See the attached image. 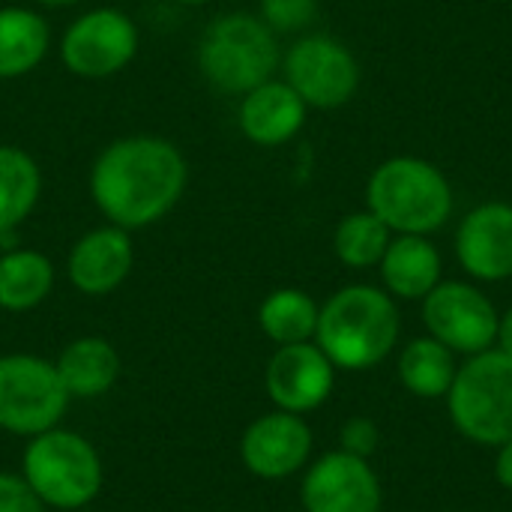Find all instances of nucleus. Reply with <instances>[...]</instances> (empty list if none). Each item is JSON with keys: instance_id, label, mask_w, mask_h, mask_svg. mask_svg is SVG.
<instances>
[{"instance_id": "obj_27", "label": "nucleus", "mask_w": 512, "mask_h": 512, "mask_svg": "<svg viewBox=\"0 0 512 512\" xmlns=\"http://www.w3.org/2000/svg\"><path fill=\"white\" fill-rule=\"evenodd\" d=\"M0 512H45V504L21 474L0 471Z\"/></svg>"}, {"instance_id": "obj_20", "label": "nucleus", "mask_w": 512, "mask_h": 512, "mask_svg": "<svg viewBox=\"0 0 512 512\" xmlns=\"http://www.w3.org/2000/svg\"><path fill=\"white\" fill-rule=\"evenodd\" d=\"M456 369H459L456 354L447 345H441L438 339H432L429 333L411 339L399 351V360H396L399 384L411 396L426 399V402L447 399L453 378H456Z\"/></svg>"}, {"instance_id": "obj_1", "label": "nucleus", "mask_w": 512, "mask_h": 512, "mask_svg": "<svg viewBox=\"0 0 512 512\" xmlns=\"http://www.w3.org/2000/svg\"><path fill=\"white\" fill-rule=\"evenodd\" d=\"M189 165L180 147L159 135L111 141L90 168V198L99 213L126 231L156 225L183 198Z\"/></svg>"}, {"instance_id": "obj_32", "label": "nucleus", "mask_w": 512, "mask_h": 512, "mask_svg": "<svg viewBox=\"0 0 512 512\" xmlns=\"http://www.w3.org/2000/svg\"><path fill=\"white\" fill-rule=\"evenodd\" d=\"M453 512H462V510H453Z\"/></svg>"}, {"instance_id": "obj_19", "label": "nucleus", "mask_w": 512, "mask_h": 512, "mask_svg": "<svg viewBox=\"0 0 512 512\" xmlns=\"http://www.w3.org/2000/svg\"><path fill=\"white\" fill-rule=\"evenodd\" d=\"M51 45L48 21L27 6H0V81L33 72Z\"/></svg>"}, {"instance_id": "obj_3", "label": "nucleus", "mask_w": 512, "mask_h": 512, "mask_svg": "<svg viewBox=\"0 0 512 512\" xmlns=\"http://www.w3.org/2000/svg\"><path fill=\"white\" fill-rule=\"evenodd\" d=\"M456 207L450 180L438 165L420 156L384 159L366 183V210L393 234H435Z\"/></svg>"}, {"instance_id": "obj_28", "label": "nucleus", "mask_w": 512, "mask_h": 512, "mask_svg": "<svg viewBox=\"0 0 512 512\" xmlns=\"http://www.w3.org/2000/svg\"><path fill=\"white\" fill-rule=\"evenodd\" d=\"M495 480L501 489L512 492V438L507 444H501L495 453Z\"/></svg>"}, {"instance_id": "obj_23", "label": "nucleus", "mask_w": 512, "mask_h": 512, "mask_svg": "<svg viewBox=\"0 0 512 512\" xmlns=\"http://www.w3.org/2000/svg\"><path fill=\"white\" fill-rule=\"evenodd\" d=\"M321 306L300 288H276L258 306V327L273 345L315 342Z\"/></svg>"}, {"instance_id": "obj_6", "label": "nucleus", "mask_w": 512, "mask_h": 512, "mask_svg": "<svg viewBox=\"0 0 512 512\" xmlns=\"http://www.w3.org/2000/svg\"><path fill=\"white\" fill-rule=\"evenodd\" d=\"M21 477L45 507L75 512L99 498L102 459L84 435L54 426L30 438L21 459Z\"/></svg>"}, {"instance_id": "obj_5", "label": "nucleus", "mask_w": 512, "mask_h": 512, "mask_svg": "<svg viewBox=\"0 0 512 512\" xmlns=\"http://www.w3.org/2000/svg\"><path fill=\"white\" fill-rule=\"evenodd\" d=\"M276 33L249 12H228L207 24L198 42V69L210 87L243 96L273 78L279 66Z\"/></svg>"}, {"instance_id": "obj_18", "label": "nucleus", "mask_w": 512, "mask_h": 512, "mask_svg": "<svg viewBox=\"0 0 512 512\" xmlns=\"http://www.w3.org/2000/svg\"><path fill=\"white\" fill-rule=\"evenodd\" d=\"M54 369L69 399H99L120 378V354L102 336H81L60 351Z\"/></svg>"}, {"instance_id": "obj_31", "label": "nucleus", "mask_w": 512, "mask_h": 512, "mask_svg": "<svg viewBox=\"0 0 512 512\" xmlns=\"http://www.w3.org/2000/svg\"><path fill=\"white\" fill-rule=\"evenodd\" d=\"M177 3H183V6H207L210 0H177Z\"/></svg>"}, {"instance_id": "obj_16", "label": "nucleus", "mask_w": 512, "mask_h": 512, "mask_svg": "<svg viewBox=\"0 0 512 512\" xmlns=\"http://www.w3.org/2000/svg\"><path fill=\"white\" fill-rule=\"evenodd\" d=\"M309 105L282 78H270L240 99L237 123L240 132L258 147H282L306 126Z\"/></svg>"}, {"instance_id": "obj_13", "label": "nucleus", "mask_w": 512, "mask_h": 512, "mask_svg": "<svg viewBox=\"0 0 512 512\" xmlns=\"http://www.w3.org/2000/svg\"><path fill=\"white\" fill-rule=\"evenodd\" d=\"M315 435L300 414L270 411L252 420L240 438V459L258 480H288L306 471Z\"/></svg>"}, {"instance_id": "obj_14", "label": "nucleus", "mask_w": 512, "mask_h": 512, "mask_svg": "<svg viewBox=\"0 0 512 512\" xmlns=\"http://www.w3.org/2000/svg\"><path fill=\"white\" fill-rule=\"evenodd\" d=\"M456 261L474 282L512 279V204H477L459 222Z\"/></svg>"}, {"instance_id": "obj_9", "label": "nucleus", "mask_w": 512, "mask_h": 512, "mask_svg": "<svg viewBox=\"0 0 512 512\" xmlns=\"http://www.w3.org/2000/svg\"><path fill=\"white\" fill-rule=\"evenodd\" d=\"M285 81L309 108L333 111L354 99L360 87V63L354 51L327 33L300 36L285 60Z\"/></svg>"}, {"instance_id": "obj_10", "label": "nucleus", "mask_w": 512, "mask_h": 512, "mask_svg": "<svg viewBox=\"0 0 512 512\" xmlns=\"http://www.w3.org/2000/svg\"><path fill=\"white\" fill-rule=\"evenodd\" d=\"M138 42V24L126 12L99 6L66 27L60 39V60L78 78H111L135 60Z\"/></svg>"}, {"instance_id": "obj_4", "label": "nucleus", "mask_w": 512, "mask_h": 512, "mask_svg": "<svg viewBox=\"0 0 512 512\" xmlns=\"http://www.w3.org/2000/svg\"><path fill=\"white\" fill-rule=\"evenodd\" d=\"M447 414L456 432L477 444L498 450L512 438V357L489 348L459 363L447 393Z\"/></svg>"}, {"instance_id": "obj_17", "label": "nucleus", "mask_w": 512, "mask_h": 512, "mask_svg": "<svg viewBox=\"0 0 512 512\" xmlns=\"http://www.w3.org/2000/svg\"><path fill=\"white\" fill-rule=\"evenodd\" d=\"M381 285L393 300L417 303L444 279V258L423 234H393L381 264Z\"/></svg>"}, {"instance_id": "obj_15", "label": "nucleus", "mask_w": 512, "mask_h": 512, "mask_svg": "<svg viewBox=\"0 0 512 512\" xmlns=\"http://www.w3.org/2000/svg\"><path fill=\"white\" fill-rule=\"evenodd\" d=\"M132 264H135V249L129 231L108 222L75 240L66 258V273L72 288H78L81 294L105 297L129 279Z\"/></svg>"}, {"instance_id": "obj_24", "label": "nucleus", "mask_w": 512, "mask_h": 512, "mask_svg": "<svg viewBox=\"0 0 512 512\" xmlns=\"http://www.w3.org/2000/svg\"><path fill=\"white\" fill-rule=\"evenodd\" d=\"M390 240H393V231L372 210H357V213H348L336 225V231H333V252H336V258L345 267L369 270V267L381 264Z\"/></svg>"}, {"instance_id": "obj_30", "label": "nucleus", "mask_w": 512, "mask_h": 512, "mask_svg": "<svg viewBox=\"0 0 512 512\" xmlns=\"http://www.w3.org/2000/svg\"><path fill=\"white\" fill-rule=\"evenodd\" d=\"M42 6H51V9H63V6H75L78 0H36Z\"/></svg>"}, {"instance_id": "obj_2", "label": "nucleus", "mask_w": 512, "mask_h": 512, "mask_svg": "<svg viewBox=\"0 0 512 512\" xmlns=\"http://www.w3.org/2000/svg\"><path fill=\"white\" fill-rule=\"evenodd\" d=\"M402 336L396 300L375 285L339 288L318 315L315 345L342 372H366L381 366Z\"/></svg>"}, {"instance_id": "obj_21", "label": "nucleus", "mask_w": 512, "mask_h": 512, "mask_svg": "<svg viewBox=\"0 0 512 512\" xmlns=\"http://www.w3.org/2000/svg\"><path fill=\"white\" fill-rule=\"evenodd\" d=\"M54 291V264L36 249L0 252V309L30 312Z\"/></svg>"}, {"instance_id": "obj_22", "label": "nucleus", "mask_w": 512, "mask_h": 512, "mask_svg": "<svg viewBox=\"0 0 512 512\" xmlns=\"http://www.w3.org/2000/svg\"><path fill=\"white\" fill-rule=\"evenodd\" d=\"M39 195L42 171L36 159L15 144H0V234L18 231L39 204Z\"/></svg>"}, {"instance_id": "obj_25", "label": "nucleus", "mask_w": 512, "mask_h": 512, "mask_svg": "<svg viewBox=\"0 0 512 512\" xmlns=\"http://www.w3.org/2000/svg\"><path fill=\"white\" fill-rule=\"evenodd\" d=\"M258 18L273 33H300L318 18V0H261Z\"/></svg>"}, {"instance_id": "obj_26", "label": "nucleus", "mask_w": 512, "mask_h": 512, "mask_svg": "<svg viewBox=\"0 0 512 512\" xmlns=\"http://www.w3.org/2000/svg\"><path fill=\"white\" fill-rule=\"evenodd\" d=\"M378 441H381V432L369 417H351L339 429V450H345L351 456H360V459L375 456Z\"/></svg>"}, {"instance_id": "obj_7", "label": "nucleus", "mask_w": 512, "mask_h": 512, "mask_svg": "<svg viewBox=\"0 0 512 512\" xmlns=\"http://www.w3.org/2000/svg\"><path fill=\"white\" fill-rule=\"evenodd\" d=\"M69 393L54 363L33 354L0 357V429L18 438H36L60 426Z\"/></svg>"}, {"instance_id": "obj_8", "label": "nucleus", "mask_w": 512, "mask_h": 512, "mask_svg": "<svg viewBox=\"0 0 512 512\" xmlns=\"http://www.w3.org/2000/svg\"><path fill=\"white\" fill-rule=\"evenodd\" d=\"M420 303L426 333L447 345L456 357H474L495 348L501 312L474 282L441 279V285Z\"/></svg>"}, {"instance_id": "obj_11", "label": "nucleus", "mask_w": 512, "mask_h": 512, "mask_svg": "<svg viewBox=\"0 0 512 512\" xmlns=\"http://www.w3.org/2000/svg\"><path fill=\"white\" fill-rule=\"evenodd\" d=\"M300 504L303 512H381L384 489L369 459L333 450L306 465Z\"/></svg>"}, {"instance_id": "obj_12", "label": "nucleus", "mask_w": 512, "mask_h": 512, "mask_svg": "<svg viewBox=\"0 0 512 512\" xmlns=\"http://www.w3.org/2000/svg\"><path fill=\"white\" fill-rule=\"evenodd\" d=\"M336 372L339 369L315 342L279 345L267 360L264 390L273 408L306 417L333 396Z\"/></svg>"}, {"instance_id": "obj_29", "label": "nucleus", "mask_w": 512, "mask_h": 512, "mask_svg": "<svg viewBox=\"0 0 512 512\" xmlns=\"http://www.w3.org/2000/svg\"><path fill=\"white\" fill-rule=\"evenodd\" d=\"M495 348L512 357V306L507 312H501V318H498V339H495Z\"/></svg>"}]
</instances>
